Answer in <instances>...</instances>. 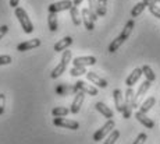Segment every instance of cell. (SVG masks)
I'll return each mask as SVG.
<instances>
[{"label":"cell","instance_id":"ac0fdd59","mask_svg":"<svg viewBox=\"0 0 160 144\" xmlns=\"http://www.w3.org/2000/svg\"><path fill=\"white\" fill-rule=\"evenodd\" d=\"M95 108H96L98 112H100L104 118H107V120L109 119L113 118V111L109 108V106H106L103 102H96V105H95Z\"/></svg>","mask_w":160,"mask_h":144},{"label":"cell","instance_id":"6da1fadb","mask_svg":"<svg viewBox=\"0 0 160 144\" xmlns=\"http://www.w3.org/2000/svg\"><path fill=\"white\" fill-rule=\"evenodd\" d=\"M70 62H71V52H70V51H64L60 63H58L57 66L53 69V72L50 73V77L52 78H58L64 72H66V69H67V66H68Z\"/></svg>","mask_w":160,"mask_h":144},{"label":"cell","instance_id":"d590c367","mask_svg":"<svg viewBox=\"0 0 160 144\" xmlns=\"http://www.w3.org/2000/svg\"><path fill=\"white\" fill-rule=\"evenodd\" d=\"M7 31H8V27L7 25H2V27H0V39H2L3 36L7 34Z\"/></svg>","mask_w":160,"mask_h":144},{"label":"cell","instance_id":"e0dca14e","mask_svg":"<svg viewBox=\"0 0 160 144\" xmlns=\"http://www.w3.org/2000/svg\"><path fill=\"white\" fill-rule=\"evenodd\" d=\"M71 44H72V38H71V36H66V38L60 39V41L54 45L53 49L56 52H63V51H66L68 46H71Z\"/></svg>","mask_w":160,"mask_h":144},{"label":"cell","instance_id":"4fadbf2b","mask_svg":"<svg viewBox=\"0 0 160 144\" xmlns=\"http://www.w3.org/2000/svg\"><path fill=\"white\" fill-rule=\"evenodd\" d=\"M113 97H114V104H116V109L118 112H122V108H124V97H122V93L120 88H116L113 91Z\"/></svg>","mask_w":160,"mask_h":144},{"label":"cell","instance_id":"2e32d148","mask_svg":"<svg viewBox=\"0 0 160 144\" xmlns=\"http://www.w3.org/2000/svg\"><path fill=\"white\" fill-rule=\"evenodd\" d=\"M81 14H82V21H84V24H85V28H87L88 31H92V29L95 28V21L92 20L88 8H82Z\"/></svg>","mask_w":160,"mask_h":144},{"label":"cell","instance_id":"836d02e7","mask_svg":"<svg viewBox=\"0 0 160 144\" xmlns=\"http://www.w3.org/2000/svg\"><path fill=\"white\" fill-rule=\"evenodd\" d=\"M149 11L156 18H159V20H160V7H159V6H156V4L155 6H149Z\"/></svg>","mask_w":160,"mask_h":144},{"label":"cell","instance_id":"e575fe53","mask_svg":"<svg viewBox=\"0 0 160 144\" xmlns=\"http://www.w3.org/2000/svg\"><path fill=\"white\" fill-rule=\"evenodd\" d=\"M4 106H6V95L0 94V115H3V112H4Z\"/></svg>","mask_w":160,"mask_h":144},{"label":"cell","instance_id":"ffe728a7","mask_svg":"<svg viewBox=\"0 0 160 144\" xmlns=\"http://www.w3.org/2000/svg\"><path fill=\"white\" fill-rule=\"evenodd\" d=\"M57 93L61 94V95H68V94H77L78 90L75 88V85H60L57 87Z\"/></svg>","mask_w":160,"mask_h":144},{"label":"cell","instance_id":"4316f807","mask_svg":"<svg viewBox=\"0 0 160 144\" xmlns=\"http://www.w3.org/2000/svg\"><path fill=\"white\" fill-rule=\"evenodd\" d=\"M88 11L91 14L92 20H98V11H96V0H88Z\"/></svg>","mask_w":160,"mask_h":144},{"label":"cell","instance_id":"d4e9b609","mask_svg":"<svg viewBox=\"0 0 160 144\" xmlns=\"http://www.w3.org/2000/svg\"><path fill=\"white\" fill-rule=\"evenodd\" d=\"M68 113H70V109L66 108V106H57V108H53V111H52V115L54 118H64Z\"/></svg>","mask_w":160,"mask_h":144},{"label":"cell","instance_id":"d6a6232c","mask_svg":"<svg viewBox=\"0 0 160 144\" xmlns=\"http://www.w3.org/2000/svg\"><path fill=\"white\" fill-rule=\"evenodd\" d=\"M11 62H13L11 56H8V55H0V66H4V64H10Z\"/></svg>","mask_w":160,"mask_h":144},{"label":"cell","instance_id":"5bb4252c","mask_svg":"<svg viewBox=\"0 0 160 144\" xmlns=\"http://www.w3.org/2000/svg\"><path fill=\"white\" fill-rule=\"evenodd\" d=\"M150 88V81H148V80H145L141 84V87H139V90H138V93L134 95V102H135V106H138V102H139V99L142 98L143 95H145V93Z\"/></svg>","mask_w":160,"mask_h":144},{"label":"cell","instance_id":"603a6c76","mask_svg":"<svg viewBox=\"0 0 160 144\" xmlns=\"http://www.w3.org/2000/svg\"><path fill=\"white\" fill-rule=\"evenodd\" d=\"M70 16H71V20L74 23V25H79L81 24V17H79V10L77 6H71L70 8Z\"/></svg>","mask_w":160,"mask_h":144},{"label":"cell","instance_id":"277c9868","mask_svg":"<svg viewBox=\"0 0 160 144\" xmlns=\"http://www.w3.org/2000/svg\"><path fill=\"white\" fill-rule=\"evenodd\" d=\"M114 127H116L114 120H113V119H109V120H107L102 127L98 129V130L95 131V134H93V140H95V141H100V140L104 139V137H106L109 133H112V131L114 130Z\"/></svg>","mask_w":160,"mask_h":144},{"label":"cell","instance_id":"7a4b0ae2","mask_svg":"<svg viewBox=\"0 0 160 144\" xmlns=\"http://www.w3.org/2000/svg\"><path fill=\"white\" fill-rule=\"evenodd\" d=\"M14 13H15V17H17V20L20 21V24H21V27H22L24 32H27V34L32 32L33 31V25H32V23H31L28 14H27V11L24 10L22 7H15Z\"/></svg>","mask_w":160,"mask_h":144},{"label":"cell","instance_id":"9a60e30c","mask_svg":"<svg viewBox=\"0 0 160 144\" xmlns=\"http://www.w3.org/2000/svg\"><path fill=\"white\" fill-rule=\"evenodd\" d=\"M141 76H142V69H141V67H137L134 72L130 73V76H128L127 80H125V84H127L128 87H132V85L141 78Z\"/></svg>","mask_w":160,"mask_h":144},{"label":"cell","instance_id":"52a82bcc","mask_svg":"<svg viewBox=\"0 0 160 144\" xmlns=\"http://www.w3.org/2000/svg\"><path fill=\"white\" fill-rule=\"evenodd\" d=\"M74 66L77 67H87V66H93L96 63V57L95 56H79L72 60Z\"/></svg>","mask_w":160,"mask_h":144},{"label":"cell","instance_id":"30bf717a","mask_svg":"<svg viewBox=\"0 0 160 144\" xmlns=\"http://www.w3.org/2000/svg\"><path fill=\"white\" fill-rule=\"evenodd\" d=\"M75 88L78 91H82L84 94H88V95H98V88L85 84V81H82V80L75 83Z\"/></svg>","mask_w":160,"mask_h":144},{"label":"cell","instance_id":"cb8c5ba5","mask_svg":"<svg viewBox=\"0 0 160 144\" xmlns=\"http://www.w3.org/2000/svg\"><path fill=\"white\" fill-rule=\"evenodd\" d=\"M134 27H135L134 20H128L127 24H125V27H124V29H122V32H121V36H122V38H125V39L130 38V35H131L132 29H134Z\"/></svg>","mask_w":160,"mask_h":144},{"label":"cell","instance_id":"5b68a950","mask_svg":"<svg viewBox=\"0 0 160 144\" xmlns=\"http://www.w3.org/2000/svg\"><path fill=\"white\" fill-rule=\"evenodd\" d=\"M53 125L57 127H63V129H70V130H77L79 127V123L75 120H70L66 118H54Z\"/></svg>","mask_w":160,"mask_h":144},{"label":"cell","instance_id":"8992f818","mask_svg":"<svg viewBox=\"0 0 160 144\" xmlns=\"http://www.w3.org/2000/svg\"><path fill=\"white\" fill-rule=\"evenodd\" d=\"M72 6L71 0H61V2L57 3H52L49 6V13H58V11H64V10H70Z\"/></svg>","mask_w":160,"mask_h":144},{"label":"cell","instance_id":"f1b7e54d","mask_svg":"<svg viewBox=\"0 0 160 144\" xmlns=\"http://www.w3.org/2000/svg\"><path fill=\"white\" fill-rule=\"evenodd\" d=\"M106 4H107V0H98L96 2L98 17H103L106 14Z\"/></svg>","mask_w":160,"mask_h":144},{"label":"cell","instance_id":"9c48e42d","mask_svg":"<svg viewBox=\"0 0 160 144\" xmlns=\"http://www.w3.org/2000/svg\"><path fill=\"white\" fill-rule=\"evenodd\" d=\"M84 98H85V94L82 93V91H78V93L75 94V97H74V101H72V104H71L70 112L78 113L79 109H81V106H82V104H84Z\"/></svg>","mask_w":160,"mask_h":144},{"label":"cell","instance_id":"d6986e66","mask_svg":"<svg viewBox=\"0 0 160 144\" xmlns=\"http://www.w3.org/2000/svg\"><path fill=\"white\" fill-rule=\"evenodd\" d=\"M125 41H127V39H125V38H122L121 35H120V36H117V38L114 39V41H113L112 44L109 45V52H110V53H114L116 51H118V48L121 46V45L124 44Z\"/></svg>","mask_w":160,"mask_h":144},{"label":"cell","instance_id":"7c38bea8","mask_svg":"<svg viewBox=\"0 0 160 144\" xmlns=\"http://www.w3.org/2000/svg\"><path fill=\"white\" fill-rule=\"evenodd\" d=\"M135 118H137L138 122H141V123H142L145 127H148V129H153V127H155V122H153L150 118H148L146 113H142V112L138 111L137 113H135Z\"/></svg>","mask_w":160,"mask_h":144},{"label":"cell","instance_id":"1f68e13d","mask_svg":"<svg viewBox=\"0 0 160 144\" xmlns=\"http://www.w3.org/2000/svg\"><path fill=\"white\" fill-rule=\"evenodd\" d=\"M146 139H148L146 133H139V134L137 136V139H135V141L132 143V144H145Z\"/></svg>","mask_w":160,"mask_h":144},{"label":"cell","instance_id":"7402d4cb","mask_svg":"<svg viewBox=\"0 0 160 144\" xmlns=\"http://www.w3.org/2000/svg\"><path fill=\"white\" fill-rule=\"evenodd\" d=\"M156 104V99L153 97H150V98H148V99L145 101V102L142 104V105L139 106V112H142V113H146V112H149L150 109L153 108V105Z\"/></svg>","mask_w":160,"mask_h":144},{"label":"cell","instance_id":"44dd1931","mask_svg":"<svg viewBox=\"0 0 160 144\" xmlns=\"http://www.w3.org/2000/svg\"><path fill=\"white\" fill-rule=\"evenodd\" d=\"M48 25H49V29L52 32H56L57 31V16L56 13H49V17H48Z\"/></svg>","mask_w":160,"mask_h":144},{"label":"cell","instance_id":"3957f363","mask_svg":"<svg viewBox=\"0 0 160 144\" xmlns=\"http://www.w3.org/2000/svg\"><path fill=\"white\" fill-rule=\"evenodd\" d=\"M134 95H135V93L132 90V87H128L125 97H124V108H122V112H121L124 115V119H130L131 113H132V108H137L134 102Z\"/></svg>","mask_w":160,"mask_h":144},{"label":"cell","instance_id":"74e56055","mask_svg":"<svg viewBox=\"0 0 160 144\" xmlns=\"http://www.w3.org/2000/svg\"><path fill=\"white\" fill-rule=\"evenodd\" d=\"M18 3H20V0H10V6H11L13 8L18 7Z\"/></svg>","mask_w":160,"mask_h":144},{"label":"cell","instance_id":"4dcf8cb0","mask_svg":"<svg viewBox=\"0 0 160 144\" xmlns=\"http://www.w3.org/2000/svg\"><path fill=\"white\" fill-rule=\"evenodd\" d=\"M120 137V131L118 130H113L112 133H110V136L107 137V140L104 141V144H114L117 140H118Z\"/></svg>","mask_w":160,"mask_h":144},{"label":"cell","instance_id":"f35d334b","mask_svg":"<svg viewBox=\"0 0 160 144\" xmlns=\"http://www.w3.org/2000/svg\"><path fill=\"white\" fill-rule=\"evenodd\" d=\"M82 2H84V0H74V2H72V6H79Z\"/></svg>","mask_w":160,"mask_h":144},{"label":"cell","instance_id":"484cf974","mask_svg":"<svg viewBox=\"0 0 160 144\" xmlns=\"http://www.w3.org/2000/svg\"><path fill=\"white\" fill-rule=\"evenodd\" d=\"M142 74H145L146 80H148V81H150V83L156 80V74L153 73L152 67L148 66V64H145V66H142Z\"/></svg>","mask_w":160,"mask_h":144},{"label":"cell","instance_id":"83f0119b","mask_svg":"<svg viewBox=\"0 0 160 144\" xmlns=\"http://www.w3.org/2000/svg\"><path fill=\"white\" fill-rule=\"evenodd\" d=\"M145 7L146 6L143 4V2H139V3H137V4L134 6V8L131 10V17H138V16H141L142 14V11L145 10Z\"/></svg>","mask_w":160,"mask_h":144},{"label":"cell","instance_id":"8fae6325","mask_svg":"<svg viewBox=\"0 0 160 144\" xmlns=\"http://www.w3.org/2000/svg\"><path fill=\"white\" fill-rule=\"evenodd\" d=\"M87 78L91 83H93V84H96V87H99V88H106L107 85V81L104 80V78H102L100 76H98L96 73H93V72H88L87 73Z\"/></svg>","mask_w":160,"mask_h":144},{"label":"cell","instance_id":"8d00e7d4","mask_svg":"<svg viewBox=\"0 0 160 144\" xmlns=\"http://www.w3.org/2000/svg\"><path fill=\"white\" fill-rule=\"evenodd\" d=\"M142 2H143V4H145L146 7H149V6H155L159 0H142Z\"/></svg>","mask_w":160,"mask_h":144},{"label":"cell","instance_id":"f546056e","mask_svg":"<svg viewBox=\"0 0 160 144\" xmlns=\"http://www.w3.org/2000/svg\"><path fill=\"white\" fill-rule=\"evenodd\" d=\"M85 73H88L85 67H77V66H74L72 69L70 70V74H71L72 77H78V76H82V74H85Z\"/></svg>","mask_w":160,"mask_h":144},{"label":"cell","instance_id":"ba28073f","mask_svg":"<svg viewBox=\"0 0 160 144\" xmlns=\"http://www.w3.org/2000/svg\"><path fill=\"white\" fill-rule=\"evenodd\" d=\"M38 46H41V39L33 38V39H29V41H25V42H22V44H20L17 46V51L25 52V51H31V49H35Z\"/></svg>","mask_w":160,"mask_h":144},{"label":"cell","instance_id":"ab89813d","mask_svg":"<svg viewBox=\"0 0 160 144\" xmlns=\"http://www.w3.org/2000/svg\"><path fill=\"white\" fill-rule=\"evenodd\" d=\"M159 2H160V0H159Z\"/></svg>","mask_w":160,"mask_h":144}]
</instances>
